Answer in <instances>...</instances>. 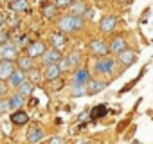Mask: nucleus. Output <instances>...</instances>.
I'll return each mask as SVG.
<instances>
[{"label": "nucleus", "instance_id": "nucleus-18", "mask_svg": "<svg viewBox=\"0 0 153 144\" xmlns=\"http://www.w3.org/2000/svg\"><path fill=\"white\" fill-rule=\"evenodd\" d=\"M11 122H15V124H18V126L27 124V122H29L27 112H24V110H15V114L11 115Z\"/></svg>", "mask_w": 153, "mask_h": 144}, {"label": "nucleus", "instance_id": "nucleus-28", "mask_svg": "<svg viewBox=\"0 0 153 144\" xmlns=\"http://www.w3.org/2000/svg\"><path fill=\"white\" fill-rule=\"evenodd\" d=\"M42 78H43V72H40V70H33V68H31V81H33V83H38Z\"/></svg>", "mask_w": 153, "mask_h": 144}, {"label": "nucleus", "instance_id": "nucleus-23", "mask_svg": "<svg viewBox=\"0 0 153 144\" xmlns=\"http://www.w3.org/2000/svg\"><path fill=\"white\" fill-rule=\"evenodd\" d=\"M16 67L20 68V70H24V72H27V70H31L33 68V58H16Z\"/></svg>", "mask_w": 153, "mask_h": 144}, {"label": "nucleus", "instance_id": "nucleus-35", "mask_svg": "<svg viewBox=\"0 0 153 144\" xmlns=\"http://www.w3.org/2000/svg\"><path fill=\"white\" fill-rule=\"evenodd\" d=\"M6 92H7V85H6L4 81H0V96L6 94Z\"/></svg>", "mask_w": 153, "mask_h": 144}, {"label": "nucleus", "instance_id": "nucleus-31", "mask_svg": "<svg viewBox=\"0 0 153 144\" xmlns=\"http://www.w3.org/2000/svg\"><path fill=\"white\" fill-rule=\"evenodd\" d=\"M47 144H65V139H61V137H51Z\"/></svg>", "mask_w": 153, "mask_h": 144}, {"label": "nucleus", "instance_id": "nucleus-1", "mask_svg": "<svg viewBox=\"0 0 153 144\" xmlns=\"http://www.w3.org/2000/svg\"><path fill=\"white\" fill-rule=\"evenodd\" d=\"M85 27V18L79 15H65L58 20V31L68 34V33H78Z\"/></svg>", "mask_w": 153, "mask_h": 144}, {"label": "nucleus", "instance_id": "nucleus-14", "mask_svg": "<svg viewBox=\"0 0 153 144\" xmlns=\"http://www.w3.org/2000/svg\"><path fill=\"white\" fill-rule=\"evenodd\" d=\"M65 43H67L65 33L56 31V33H52V34H51V45H52L54 49H61V47H65Z\"/></svg>", "mask_w": 153, "mask_h": 144}, {"label": "nucleus", "instance_id": "nucleus-22", "mask_svg": "<svg viewBox=\"0 0 153 144\" xmlns=\"http://www.w3.org/2000/svg\"><path fill=\"white\" fill-rule=\"evenodd\" d=\"M24 101H25V97H24L20 92L13 94V96L9 97V103H11V110H20V108H22V105H24Z\"/></svg>", "mask_w": 153, "mask_h": 144}, {"label": "nucleus", "instance_id": "nucleus-36", "mask_svg": "<svg viewBox=\"0 0 153 144\" xmlns=\"http://www.w3.org/2000/svg\"><path fill=\"white\" fill-rule=\"evenodd\" d=\"M2 25H4V15L0 13V27H2Z\"/></svg>", "mask_w": 153, "mask_h": 144}, {"label": "nucleus", "instance_id": "nucleus-4", "mask_svg": "<svg viewBox=\"0 0 153 144\" xmlns=\"http://www.w3.org/2000/svg\"><path fill=\"white\" fill-rule=\"evenodd\" d=\"M15 70H16V67H15L13 61H9V59H0V81H7Z\"/></svg>", "mask_w": 153, "mask_h": 144}, {"label": "nucleus", "instance_id": "nucleus-11", "mask_svg": "<svg viewBox=\"0 0 153 144\" xmlns=\"http://www.w3.org/2000/svg\"><path fill=\"white\" fill-rule=\"evenodd\" d=\"M135 59H137V54L133 50H128V49L123 50L121 54H117V61H119L121 67H130V65L135 63Z\"/></svg>", "mask_w": 153, "mask_h": 144}, {"label": "nucleus", "instance_id": "nucleus-7", "mask_svg": "<svg viewBox=\"0 0 153 144\" xmlns=\"http://www.w3.org/2000/svg\"><path fill=\"white\" fill-rule=\"evenodd\" d=\"M115 25H117V18H115L114 15H106V16H103L101 22H99V31L105 33V34H108V33H114Z\"/></svg>", "mask_w": 153, "mask_h": 144}, {"label": "nucleus", "instance_id": "nucleus-8", "mask_svg": "<svg viewBox=\"0 0 153 144\" xmlns=\"http://www.w3.org/2000/svg\"><path fill=\"white\" fill-rule=\"evenodd\" d=\"M45 50H47L45 43H43L42 40H36V42L29 43V47H27V56H29V58H42Z\"/></svg>", "mask_w": 153, "mask_h": 144}, {"label": "nucleus", "instance_id": "nucleus-15", "mask_svg": "<svg viewBox=\"0 0 153 144\" xmlns=\"http://www.w3.org/2000/svg\"><path fill=\"white\" fill-rule=\"evenodd\" d=\"M7 81H9V85H11V87H16V88H18V87L25 81V72H24V70H20V68H16L13 74H11V78H9Z\"/></svg>", "mask_w": 153, "mask_h": 144}, {"label": "nucleus", "instance_id": "nucleus-21", "mask_svg": "<svg viewBox=\"0 0 153 144\" xmlns=\"http://www.w3.org/2000/svg\"><path fill=\"white\" fill-rule=\"evenodd\" d=\"M33 90H34V83H33L31 79H25V81L18 87V92H20L24 97H29V96L33 94Z\"/></svg>", "mask_w": 153, "mask_h": 144}, {"label": "nucleus", "instance_id": "nucleus-10", "mask_svg": "<svg viewBox=\"0 0 153 144\" xmlns=\"http://www.w3.org/2000/svg\"><path fill=\"white\" fill-rule=\"evenodd\" d=\"M59 76H61V68H59L58 63H56V65H47V67L43 68V79H45L47 83H51V81H54V79H59Z\"/></svg>", "mask_w": 153, "mask_h": 144}, {"label": "nucleus", "instance_id": "nucleus-24", "mask_svg": "<svg viewBox=\"0 0 153 144\" xmlns=\"http://www.w3.org/2000/svg\"><path fill=\"white\" fill-rule=\"evenodd\" d=\"M56 11H58L56 4H43V7H42V15L45 18H54L56 16Z\"/></svg>", "mask_w": 153, "mask_h": 144}, {"label": "nucleus", "instance_id": "nucleus-38", "mask_svg": "<svg viewBox=\"0 0 153 144\" xmlns=\"http://www.w3.org/2000/svg\"><path fill=\"white\" fill-rule=\"evenodd\" d=\"M131 144H139V142H131Z\"/></svg>", "mask_w": 153, "mask_h": 144}, {"label": "nucleus", "instance_id": "nucleus-26", "mask_svg": "<svg viewBox=\"0 0 153 144\" xmlns=\"http://www.w3.org/2000/svg\"><path fill=\"white\" fill-rule=\"evenodd\" d=\"M103 114H106V106L99 105V106H96L92 110V119H99V117H103Z\"/></svg>", "mask_w": 153, "mask_h": 144}, {"label": "nucleus", "instance_id": "nucleus-32", "mask_svg": "<svg viewBox=\"0 0 153 144\" xmlns=\"http://www.w3.org/2000/svg\"><path fill=\"white\" fill-rule=\"evenodd\" d=\"M9 42V34L6 33V31H2V33H0V45H2V43H7Z\"/></svg>", "mask_w": 153, "mask_h": 144}, {"label": "nucleus", "instance_id": "nucleus-29", "mask_svg": "<svg viewBox=\"0 0 153 144\" xmlns=\"http://www.w3.org/2000/svg\"><path fill=\"white\" fill-rule=\"evenodd\" d=\"M54 4H56V7H70L72 4H74V0H54Z\"/></svg>", "mask_w": 153, "mask_h": 144}, {"label": "nucleus", "instance_id": "nucleus-6", "mask_svg": "<svg viewBox=\"0 0 153 144\" xmlns=\"http://www.w3.org/2000/svg\"><path fill=\"white\" fill-rule=\"evenodd\" d=\"M16 54H18V50H16V47L13 45V43H2L0 45V59H9V61H15L16 59Z\"/></svg>", "mask_w": 153, "mask_h": 144}, {"label": "nucleus", "instance_id": "nucleus-39", "mask_svg": "<svg viewBox=\"0 0 153 144\" xmlns=\"http://www.w3.org/2000/svg\"><path fill=\"white\" fill-rule=\"evenodd\" d=\"M9 2H13V0H9Z\"/></svg>", "mask_w": 153, "mask_h": 144}, {"label": "nucleus", "instance_id": "nucleus-9", "mask_svg": "<svg viewBox=\"0 0 153 144\" xmlns=\"http://www.w3.org/2000/svg\"><path fill=\"white\" fill-rule=\"evenodd\" d=\"M43 139H45V131L42 126H31L27 130V142L29 144H38Z\"/></svg>", "mask_w": 153, "mask_h": 144}, {"label": "nucleus", "instance_id": "nucleus-33", "mask_svg": "<svg viewBox=\"0 0 153 144\" xmlns=\"http://www.w3.org/2000/svg\"><path fill=\"white\" fill-rule=\"evenodd\" d=\"M94 15H96V11H94V9H87V11H85V15H83V18H88V20H90V18H94Z\"/></svg>", "mask_w": 153, "mask_h": 144}, {"label": "nucleus", "instance_id": "nucleus-2", "mask_svg": "<svg viewBox=\"0 0 153 144\" xmlns=\"http://www.w3.org/2000/svg\"><path fill=\"white\" fill-rule=\"evenodd\" d=\"M96 72L101 76H112L115 72V59L114 58H99L96 61Z\"/></svg>", "mask_w": 153, "mask_h": 144}, {"label": "nucleus", "instance_id": "nucleus-17", "mask_svg": "<svg viewBox=\"0 0 153 144\" xmlns=\"http://www.w3.org/2000/svg\"><path fill=\"white\" fill-rule=\"evenodd\" d=\"M105 87H106V83H105V81L90 79V81H88V85H87V88H88V96H96V94L103 92V90H105Z\"/></svg>", "mask_w": 153, "mask_h": 144}, {"label": "nucleus", "instance_id": "nucleus-16", "mask_svg": "<svg viewBox=\"0 0 153 144\" xmlns=\"http://www.w3.org/2000/svg\"><path fill=\"white\" fill-rule=\"evenodd\" d=\"M87 94H88L87 85H83V83H74L72 81V85H70V96L72 97H81V96H87Z\"/></svg>", "mask_w": 153, "mask_h": 144}, {"label": "nucleus", "instance_id": "nucleus-3", "mask_svg": "<svg viewBox=\"0 0 153 144\" xmlns=\"http://www.w3.org/2000/svg\"><path fill=\"white\" fill-rule=\"evenodd\" d=\"M63 56H61V52H59V49H47L45 52H43V56H42V63H43V67H47V65H56V63H59V59H61Z\"/></svg>", "mask_w": 153, "mask_h": 144}, {"label": "nucleus", "instance_id": "nucleus-13", "mask_svg": "<svg viewBox=\"0 0 153 144\" xmlns=\"http://www.w3.org/2000/svg\"><path fill=\"white\" fill-rule=\"evenodd\" d=\"M110 52H114V54H121L123 50H126V40L123 38V36H115L112 42H110Z\"/></svg>", "mask_w": 153, "mask_h": 144}, {"label": "nucleus", "instance_id": "nucleus-34", "mask_svg": "<svg viewBox=\"0 0 153 144\" xmlns=\"http://www.w3.org/2000/svg\"><path fill=\"white\" fill-rule=\"evenodd\" d=\"M51 83H52V87H51V90H54V92H56V90H59V88L63 87V83H61V81H56V83H54V81H51Z\"/></svg>", "mask_w": 153, "mask_h": 144}, {"label": "nucleus", "instance_id": "nucleus-12", "mask_svg": "<svg viewBox=\"0 0 153 144\" xmlns=\"http://www.w3.org/2000/svg\"><path fill=\"white\" fill-rule=\"evenodd\" d=\"M92 79L90 76V72L87 68H78L74 72V76H72V81L74 83H83V85H88V81Z\"/></svg>", "mask_w": 153, "mask_h": 144}, {"label": "nucleus", "instance_id": "nucleus-37", "mask_svg": "<svg viewBox=\"0 0 153 144\" xmlns=\"http://www.w3.org/2000/svg\"><path fill=\"white\" fill-rule=\"evenodd\" d=\"M83 144H92V142H88V140H87V142H83Z\"/></svg>", "mask_w": 153, "mask_h": 144}, {"label": "nucleus", "instance_id": "nucleus-19", "mask_svg": "<svg viewBox=\"0 0 153 144\" xmlns=\"http://www.w3.org/2000/svg\"><path fill=\"white\" fill-rule=\"evenodd\" d=\"M9 7L16 13H27L29 11V4L27 0H13V2H9Z\"/></svg>", "mask_w": 153, "mask_h": 144}, {"label": "nucleus", "instance_id": "nucleus-30", "mask_svg": "<svg viewBox=\"0 0 153 144\" xmlns=\"http://www.w3.org/2000/svg\"><path fill=\"white\" fill-rule=\"evenodd\" d=\"M58 65H59V68H61V72H65V70H68V68H70V63H68V59H67V58H61Z\"/></svg>", "mask_w": 153, "mask_h": 144}, {"label": "nucleus", "instance_id": "nucleus-5", "mask_svg": "<svg viewBox=\"0 0 153 144\" xmlns=\"http://www.w3.org/2000/svg\"><path fill=\"white\" fill-rule=\"evenodd\" d=\"M88 50H90V52H94V54H97V56H106V54H108V50H110V47L106 45V42L94 38V40L88 43Z\"/></svg>", "mask_w": 153, "mask_h": 144}, {"label": "nucleus", "instance_id": "nucleus-25", "mask_svg": "<svg viewBox=\"0 0 153 144\" xmlns=\"http://www.w3.org/2000/svg\"><path fill=\"white\" fill-rule=\"evenodd\" d=\"M67 59H68V63H70V68H72V67H78L79 61H81V54L74 50V52H70V54L67 56Z\"/></svg>", "mask_w": 153, "mask_h": 144}, {"label": "nucleus", "instance_id": "nucleus-27", "mask_svg": "<svg viewBox=\"0 0 153 144\" xmlns=\"http://www.w3.org/2000/svg\"><path fill=\"white\" fill-rule=\"evenodd\" d=\"M9 110H11L9 99H0V114H7Z\"/></svg>", "mask_w": 153, "mask_h": 144}, {"label": "nucleus", "instance_id": "nucleus-20", "mask_svg": "<svg viewBox=\"0 0 153 144\" xmlns=\"http://www.w3.org/2000/svg\"><path fill=\"white\" fill-rule=\"evenodd\" d=\"M68 9H70V13H72V15H79V16H83V15H85V11H87L88 7L85 6V2H81V0H74V4H72Z\"/></svg>", "mask_w": 153, "mask_h": 144}]
</instances>
